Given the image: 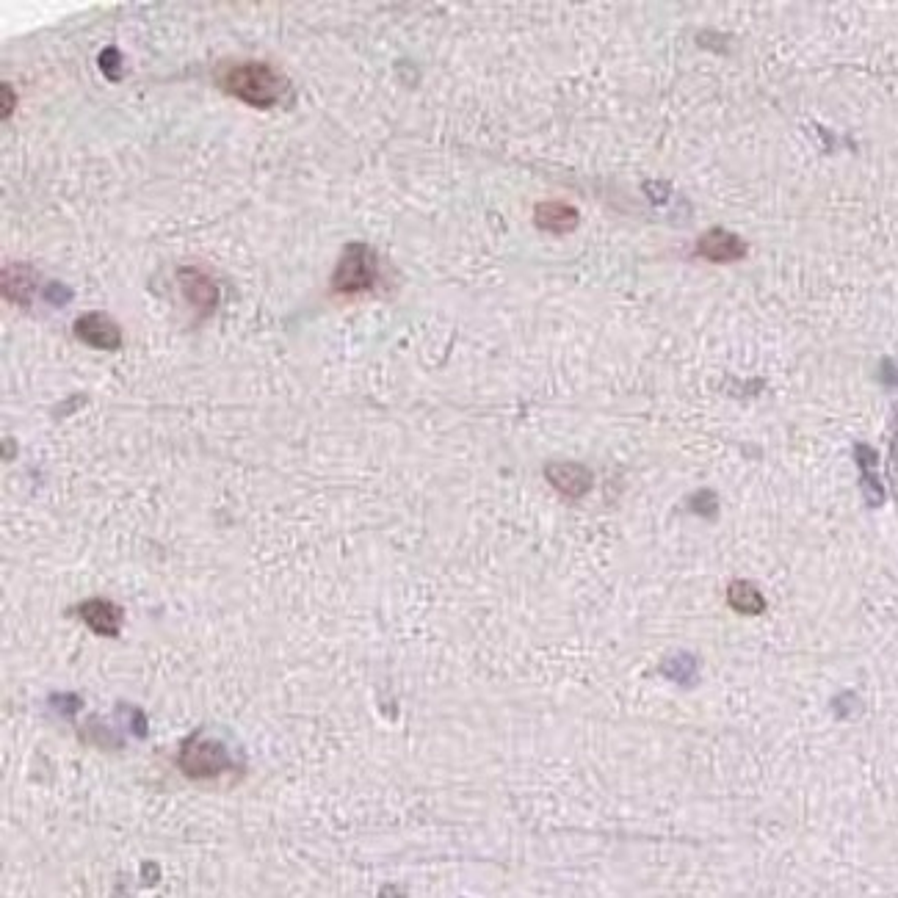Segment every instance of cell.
<instances>
[{"mask_svg":"<svg viewBox=\"0 0 898 898\" xmlns=\"http://www.w3.org/2000/svg\"><path fill=\"white\" fill-rule=\"evenodd\" d=\"M224 92L233 94L246 105H277L288 94L291 83L280 70H274L271 64L263 61H246V64H235L222 75Z\"/></svg>","mask_w":898,"mask_h":898,"instance_id":"6da1fadb","label":"cell"},{"mask_svg":"<svg viewBox=\"0 0 898 898\" xmlns=\"http://www.w3.org/2000/svg\"><path fill=\"white\" fill-rule=\"evenodd\" d=\"M376 282V255L374 249L365 244L346 246V252L340 257L335 277H332V288L335 293H362L368 291Z\"/></svg>","mask_w":898,"mask_h":898,"instance_id":"7a4b0ae2","label":"cell"},{"mask_svg":"<svg viewBox=\"0 0 898 898\" xmlns=\"http://www.w3.org/2000/svg\"><path fill=\"white\" fill-rule=\"evenodd\" d=\"M75 338L83 340L92 349L114 351L122 346V329L114 318L103 313H86L75 321Z\"/></svg>","mask_w":898,"mask_h":898,"instance_id":"3957f363","label":"cell"},{"mask_svg":"<svg viewBox=\"0 0 898 898\" xmlns=\"http://www.w3.org/2000/svg\"><path fill=\"white\" fill-rule=\"evenodd\" d=\"M177 282H180V291L186 296V302L197 313L205 315L216 307L219 291H216V285H213L208 274H202L199 269H180L177 271Z\"/></svg>","mask_w":898,"mask_h":898,"instance_id":"277c9868","label":"cell"},{"mask_svg":"<svg viewBox=\"0 0 898 898\" xmlns=\"http://www.w3.org/2000/svg\"><path fill=\"white\" fill-rule=\"evenodd\" d=\"M183 769H186L188 777H213L227 766V758H224L222 747L216 744H202V747H188L186 755H183Z\"/></svg>","mask_w":898,"mask_h":898,"instance_id":"5b68a950","label":"cell"},{"mask_svg":"<svg viewBox=\"0 0 898 898\" xmlns=\"http://www.w3.org/2000/svg\"><path fill=\"white\" fill-rule=\"evenodd\" d=\"M702 257L708 260H716V263H724V260H738V257L747 255V244L733 233H724V230H713V233L702 235L700 244H697Z\"/></svg>","mask_w":898,"mask_h":898,"instance_id":"8992f818","label":"cell"},{"mask_svg":"<svg viewBox=\"0 0 898 898\" xmlns=\"http://www.w3.org/2000/svg\"><path fill=\"white\" fill-rule=\"evenodd\" d=\"M534 219H537V227L548 230V233H570L578 224V210L564 202H542L537 205Z\"/></svg>","mask_w":898,"mask_h":898,"instance_id":"52a82bcc","label":"cell"},{"mask_svg":"<svg viewBox=\"0 0 898 898\" xmlns=\"http://www.w3.org/2000/svg\"><path fill=\"white\" fill-rule=\"evenodd\" d=\"M548 479L553 481V487H559L564 495H572V498L584 495L589 490V484H592L589 470L581 465H550Z\"/></svg>","mask_w":898,"mask_h":898,"instance_id":"ba28073f","label":"cell"},{"mask_svg":"<svg viewBox=\"0 0 898 898\" xmlns=\"http://www.w3.org/2000/svg\"><path fill=\"white\" fill-rule=\"evenodd\" d=\"M81 617L92 625L97 633H105V636H114L119 630V608L108 600H89L81 606Z\"/></svg>","mask_w":898,"mask_h":898,"instance_id":"9c48e42d","label":"cell"},{"mask_svg":"<svg viewBox=\"0 0 898 898\" xmlns=\"http://www.w3.org/2000/svg\"><path fill=\"white\" fill-rule=\"evenodd\" d=\"M34 285V274L25 266H14L3 274V293H6V299H14V302L28 304V299L34 296Z\"/></svg>","mask_w":898,"mask_h":898,"instance_id":"30bf717a","label":"cell"},{"mask_svg":"<svg viewBox=\"0 0 898 898\" xmlns=\"http://www.w3.org/2000/svg\"><path fill=\"white\" fill-rule=\"evenodd\" d=\"M727 600H730V606L738 611V614H760V611H766V600L760 595L758 589L747 581H735L730 586V592H727Z\"/></svg>","mask_w":898,"mask_h":898,"instance_id":"8fae6325","label":"cell"},{"mask_svg":"<svg viewBox=\"0 0 898 898\" xmlns=\"http://www.w3.org/2000/svg\"><path fill=\"white\" fill-rule=\"evenodd\" d=\"M117 56H119V53H117V50H114V47H108L105 53H100V67H103V70L108 72V78H111V81H117V72H114V61H119Z\"/></svg>","mask_w":898,"mask_h":898,"instance_id":"7c38bea8","label":"cell"},{"mask_svg":"<svg viewBox=\"0 0 898 898\" xmlns=\"http://www.w3.org/2000/svg\"><path fill=\"white\" fill-rule=\"evenodd\" d=\"M3 100H6L3 103V117H9L12 114V86L9 83H3Z\"/></svg>","mask_w":898,"mask_h":898,"instance_id":"4fadbf2b","label":"cell"}]
</instances>
